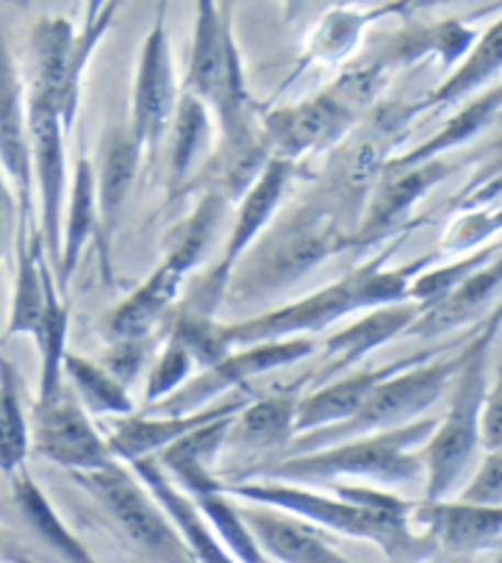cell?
<instances>
[{"mask_svg":"<svg viewBox=\"0 0 502 563\" xmlns=\"http://www.w3.org/2000/svg\"><path fill=\"white\" fill-rule=\"evenodd\" d=\"M398 244L378 253L369 264L350 269L331 286L311 291L300 300L287 302L281 308H272L267 314H256L250 320L228 322L225 339L231 347H247V344L261 342H283V339H314L333 322L345 320L353 311H372V308L394 306V302L409 300L411 280L427 267L438 264V253L414 258L409 264L386 267L394 256Z\"/></svg>","mask_w":502,"mask_h":563,"instance_id":"1","label":"cell"},{"mask_svg":"<svg viewBox=\"0 0 502 563\" xmlns=\"http://www.w3.org/2000/svg\"><path fill=\"white\" fill-rule=\"evenodd\" d=\"M220 492L236 503L272 508L320 530L369 541L392 558V563H422L436 555L433 547L409 528L411 503L400 511H375L353 506L333 492L281 481H220Z\"/></svg>","mask_w":502,"mask_h":563,"instance_id":"2","label":"cell"},{"mask_svg":"<svg viewBox=\"0 0 502 563\" xmlns=\"http://www.w3.org/2000/svg\"><path fill=\"white\" fill-rule=\"evenodd\" d=\"M433 428H436V419L422 417L386 433L361 435V439L333 444L316 453L258 464L247 470L239 481H281L300 483V486L372 481L380 486H409L425 475L420 450Z\"/></svg>","mask_w":502,"mask_h":563,"instance_id":"3","label":"cell"},{"mask_svg":"<svg viewBox=\"0 0 502 563\" xmlns=\"http://www.w3.org/2000/svg\"><path fill=\"white\" fill-rule=\"evenodd\" d=\"M231 14V3H198L187 81L181 92L198 98L211 111L222 134V147H245L261 140V114L247 89Z\"/></svg>","mask_w":502,"mask_h":563,"instance_id":"4","label":"cell"},{"mask_svg":"<svg viewBox=\"0 0 502 563\" xmlns=\"http://www.w3.org/2000/svg\"><path fill=\"white\" fill-rule=\"evenodd\" d=\"M231 203L214 192H203L187 220L172 231L167 242V256L156 269L131 291L129 297L109 308L100 320V333L105 342L118 339L153 336L158 322L170 311L172 302L181 295L189 275L205 262L220 236V225L228 214Z\"/></svg>","mask_w":502,"mask_h":563,"instance_id":"5","label":"cell"},{"mask_svg":"<svg viewBox=\"0 0 502 563\" xmlns=\"http://www.w3.org/2000/svg\"><path fill=\"white\" fill-rule=\"evenodd\" d=\"M500 333V311L491 314L464 344V364L450 384V408L444 413L427 442L422 444L420 459L425 470V499H450L461 477L467 475L475 453H478V419L489 391L491 347Z\"/></svg>","mask_w":502,"mask_h":563,"instance_id":"6","label":"cell"},{"mask_svg":"<svg viewBox=\"0 0 502 563\" xmlns=\"http://www.w3.org/2000/svg\"><path fill=\"white\" fill-rule=\"evenodd\" d=\"M467 342L469 339H458L453 347L438 353L436 358L411 366L405 372H398L392 378H386L383 384H378L369 391L364 406L347 422L298 435L283 450V459L316 453V450L333 448V444L361 439V435L386 433V430L403 428V424L414 422V419H422L427 408L436 406L438 397L450 389L456 372L464 364V344Z\"/></svg>","mask_w":502,"mask_h":563,"instance_id":"7","label":"cell"},{"mask_svg":"<svg viewBox=\"0 0 502 563\" xmlns=\"http://www.w3.org/2000/svg\"><path fill=\"white\" fill-rule=\"evenodd\" d=\"M350 247V233L336 211L325 206H303L253 253L250 269L242 273L239 295L261 297L298 284L316 264Z\"/></svg>","mask_w":502,"mask_h":563,"instance_id":"8","label":"cell"},{"mask_svg":"<svg viewBox=\"0 0 502 563\" xmlns=\"http://www.w3.org/2000/svg\"><path fill=\"white\" fill-rule=\"evenodd\" d=\"M300 173L298 164L281 162V158H269L267 167L261 169L256 180L250 184L239 200V211L231 225L228 239H225V250L216 267H211L203 275L192 295L183 302V311H194V314L214 317L216 306L222 302L225 291H228L231 278L236 275V267L245 262V256L253 250V244L261 239V233L272 225L275 214L281 209L283 198H287L289 186H292L294 175Z\"/></svg>","mask_w":502,"mask_h":563,"instance_id":"9","label":"cell"},{"mask_svg":"<svg viewBox=\"0 0 502 563\" xmlns=\"http://www.w3.org/2000/svg\"><path fill=\"white\" fill-rule=\"evenodd\" d=\"M78 483L98 499V506L114 519L125 539L145 552L153 563H194L181 536L164 517L153 494L142 486L140 477L120 461L87 475H76Z\"/></svg>","mask_w":502,"mask_h":563,"instance_id":"10","label":"cell"},{"mask_svg":"<svg viewBox=\"0 0 502 563\" xmlns=\"http://www.w3.org/2000/svg\"><path fill=\"white\" fill-rule=\"evenodd\" d=\"M358 111L333 87L314 98L287 103L261 114V140L269 158L298 164L333 151L358 125Z\"/></svg>","mask_w":502,"mask_h":563,"instance_id":"11","label":"cell"},{"mask_svg":"<svg viewBox=\"0 0 502 563\" xmlns=\"http://www.w3.org/2000/svg\"><path fill=\"white\" fill-rule=\"evenodd\" d=\"M320 342L316 339H283V342H261L247 344V347L231 350L222 361H216L209 369H200L198 375L187 380L172 397H167L158 406L145 408L142 413H161V417H183V413L203 411V408L220 402L216 397H225L228 391L239 389L247 380L261 378L275 369L292 366L298 361L316 353Z\"/></svg>","mask_w":502,"mask_h":563,"instance_id":"12","label":"cell"},{"mask_svg":"<svg viewBox=\"0 0 502 563\" xmlns=\"http://www.w3.org/2000/svg\"><path fill=\"white\" fill-rule=\"evenodd\" d=\"M178 78L172 65L170 34H167V7H158L156 20L142 42L140 67L134 84V111H131V140L142 158H153L167 140L172 114L178 106Z\"/></svg>","mask_w":502,"mask_h":563,"instance_id":"13","label":"cell"},{"mask_svg":"<svg viewBox=\"0 0 502 563\" xmlns=\"http://www.w3.org/2000/svg\"><path fill=\"white\" fill-rule=\"evenodd\" d=\"M29 151L31 178L40 192V239L51 256V269L59 262L62 250V217H65L67 162H65V129L56 103L47 95L29 92Z\"/></svg>","mask_w":502,"mask_h":563,"instance_id":"14","label":"cell"},{"mask_svg":"<svg viewBox=\"0 0 502 563\" xmlns=\"http://www.w3.org/2000/svg\"><path fill=\"white\" fill-rule=\"evenodd\" d=\"M29 428L31 453L56 466H65L76 475L98 472L114 461L105 435H100V430L94 428L92 417L83 411L70 386H65L51 400L34 402V417Z\"/></svg>","mask_w":502,"mask_h":563,"instance_id":"15","label":"cell"},{"mask_svg":"<svg viewBox=\"0 0 502 563\" xmlns=\"http://www.w3.org/2000/svg\"><path fill=\"white\" fill-rule=\"evenodd\" d=\"M461 162H453L450 156L436 158V162L416 164V167L398 169V173H380L375 180L372 195L367 200L361 222L350 233V247H369L375 242L403 233V225L414 214L416 203L431 195L433 186L450 178Z\"/></svg>","mask_w":502,"mask_h":563,"instance_id":"16","label":"cell"},{"mask_svg":"<svg viewBox=\"0 0 502 563\" xmlns=\"http://www.w3.org/2000/svg\"><path fill=\"white\" fill-rule=\"evenodd\" d=\"M0 169L12 186L18 200L20 228L29 231L34 211V178H31L29 151V98L20 76L18 58L9 47L7 34L0 29Z\"/></svg>","mask_w":502,"mask_h":563,"instance_id":"17","label":"cell"},{"mask_svg":"<svg viewBox=\"0 0 502 563\" xmlns=\"http://www.w3.org/2000/svg\"><path fill=\"white\" fill-rule=\"evenodd\" d=\"M409 528L433 547V552L475 555L500 547L502 508H480L458 499L411 503Z\"/></svg>","mask_w":502,"mask_h":563,"instance_id":"18","label":"cell"},{"mask_svg":"<svg viewBox=\"0 0 502 563\" xmlns=\"http://www.w3.org/2000/svg\"><path fill=\"white\" fill-rule=\"evenodd\" d=\"M411 12L409 3H383V7H331L325 9L314 29L309 31L303 42V51L298 56L292 76L281 84V89H289L294 81L309 76L311 70L322 67H342L353 53L361 47L364 34L372 23H380L386 18H400Z\"/></svg>","mask_w":502,"mask_h":563,"instance_id":"19","label":"cell"},{"mask_svg":"<svg viewBox=\"0 0 502 563\" xmlns=\"http://www.w3.org/2000/svg\"><path fill=\"white\" fill-rule=\"evenodd\" d=\"M456 342L444 344V347L438 350L414 353L409 355V358L398 361V364H386V366H378V369L350 372V375H345V378L327 380V384L316 386V389H311L309 395H303L298 400L294 430H298V435H305V433H314V430L331 428V424L347 422V419L364 406V400H367L369 391H372L375 386L383 384V380L392 378V375H398V372H405L411 369V366L436 358L438 353H444V350L453 347ZM298 435H294V439H298Z\"/></svg>","mask_w":502,"mask_h":563,"instance_id":"20","label":"cell"},{"mask_svg":"<svg viewBox=\"0 0 502 563\" xmlns=\"http://www.w3.org/2000/svg\"><path fill=\"white\" fill-rule=\"evenodd\" d=\"M247 400H220L203 411L183 413V417H161V413H131L114 422V428L105 435L111 459L120 464H134L142 459H156L158 453L176 444L192 430L203 424L228 419L245 408Z\"/></svg>","mask_w":502,"mask_h":563,"instance_id":"21","label":"cell"},{"mask_svg":"<svg viewBox=\"0 0 502 563\" xmlns=\"http://www.w3.org/2000/svg\"><path fill=\"white\" fill-rule=\"evenodd\" d=\"M142 153L131 140L129 129H109L100 136L94 169V203H98V247L103 256V269L109 275L111 262L109 250L114 231H118L120 214L125 209L131 189H134L136 173H140Z\"/></svg>","mask_w":502,"mask_h":563,"instance_id":"22","label":"cell"},{"mask_svg":"<svg viewBox=\"0 0 502 563\" xmlns=\"http://www.w3.org/2000/svg\"><path fill=\"white\" fill-rule=\"evenodd\" d=\"M422 314V308L416 302H394V306L372 308L361 320L347 325L345 331L333 333L322 342V364L320 369L311 372V378L316 386L327 384V380L339 378L342 372L353 369L358 361L367 358L372 350L383 347L392 339L405 336L411 322Z\"/></svg>","mask_w":502,"mask_h":563,"instance_id":"23","label":"cell"},{"mask_svg":"<svg viewBox=\"0 0 502 563\" xmlns=\"http://www.w3.org/2000/svg\"><path fill=\"white\" fill-rule=\"evenodd\" d=\"M239 514L269 563H353L303 519L250 503L239 506Z\"/></svg>","mask_w":502,"mask_h":563,"instance_id":"24","label":"cell"},{"mask_svg":"<svg viewBox=\"0 0 502 563\" xmlns=\"http://www.w3.org/2000/svg\"><path fill=\"white\" fill-rule=\"evenodd\" d=\"M125 466L140 477L142 486H145L158 506H161L164 517L170 519V525L176 528V533L181 536L183 547H187L189 555L194 558V563H236L234 558H231V552L222 547V541L216 539V533L211 530V525L205 522V517L200 514V508L194 506L192 497H187L181 488L172 486L170 477L164 475L156 459H142Z\"/></svg>","mask_w":502,"mask_h":563,"instance_id":"25","label":"cell"},{"mask_svg":"<svg viewBox=\"0 0 502 563\" xmlns=\"http://www.w3.org/2000/svg\"><path fill=\"white\" fill-rule=\"evenodd\" d=\"M298 389L267 395L261 400L245 402L236 417H231L225 448L253 450V453H272L287 450L294 442V413H298Z\"/></svg>","mask_w":502,"mask_h":563,"instance_id":"26","label":"cell"},{"mask_svg":"<svg viewBox=\"0 0 502 563\" xmlns=\"http://www.w3.org/2000/svg\"><path fill=\"white\" fill-rule=\"evenodd\" d=\"M228 424L231 417L203 424L156 455L164 475L170 477L172 486L181 488L187 497H198L200 492L220 486V477L214 475V461L225 450Z\"/></svg>","mask_w":502,"mask_h":563,"instance_id":"27","label":"cell"},{"mask_svg":"<svg viewBox=\"0 0 502 563\" xmlns=\"http://www.w3.org/2000/svg\"><path fill=\"white\" fill-rule=\"evenodd\" d=\"M500 100L502 92L497 84L483 89L478 98L469 100L464 109H458L450 120L444 122L442 129H438L431 140H425L422 145L411 147V151L405 153H392V158L386 162L383 173H398V169L416 167V164L436 162V158H444L450 151H456V147L475 142L483 131H489L497 122V117H500Z\"/></svg>","mask_w":502,"mask_h":563,"instance_id":"28","label":"cell"},{"mask_svg":"<svg viewBox=\"0 0 502 563\" xmlns=\"http://www.w3.org/2000/svg\"><path fill=\"white\" fill-rule=\"evenodd\" d=\"M214 117L192 95H178L176 114L170 125V162H167V180H170V195H183L198 169L214 153Z\"/></svg>","mask_w":502,"mask_h":563,"instance_id":"29","label":"cell"},{"mask_svg":"<svg viewBox=\"0 0 502 563\" xmlns=\"http://www.w3.org/2000/svg\"><path fill=\"white\" fill-rule=\"evenodd\" d=\"M502 65V25L491 23L483 34L478 36L472 51L453 67L450 78H444L438 87H433L416 103H409V117H420L422 111H442L450 106L461 103L469 95L478 89L489 87L497 76H500Z\"/></svg>","mask_w":502,"mask_h":563,"instance_id":"30","label":"cell"},{"mask_svg":"<svg viewBox=\"0 0 502 563\" xmlns=\"http://www.w3.org/2000/svg\"><path fill=\"white\" fill-rule=\"evenodd\" d=\"M98 242V203H94V169L87 153H78L76 169H72L70 209L62 217V250L59 262L53 267V278L59 291L70 286L89 242Z\"/></svg>","mask_w":502,"mask_h":563,"instance_id":"31","label":"cell"},{"mask_svg":"<svg viewBox=\"0 0 502 563\" xmlns=\"http://www.w3.org/2000/svg\"><path fill=\"white\" fill-rule=\"evenodd\" d=\"M53 278V269L45 258L40 231L20 233V256H18V278H14L12 308L3 328V339L12 336H34L40 328L42 311H45L47 284Z\"/></svg>","mask_w":502,"mask_h":563,"instance_id":"32","label":"cell"},{"mask_svg":"<svg viewBox=\"0 0 502 563\" xmlns=\"http://www.w3.org/2000/svg\"><path fill=\"white\" fill-rule=\"evenodd\" d=\"M500 280H502V267L500 258L491 264H486L483 269L472 275L469 280H464L456 291H450L447 297L436 302V306L425 308L411 328L405 331V336H442V333H450L456 328L467 325L478 311H483L497 295H500Z\"/></svg>","mask_w":502,"mask_h":563,"instance_id":"33","label":"cell"},{"mask_svg":"<svg viewBox=\"0 0 502 563\" xmlns=\"http://www.w3.org/2000/svg\"><path fill=\"white\" fill-rule=\"evenodd\" d=\"M12 499L20 517L36 533V539L45 541L56 555L65 558L67 563H98L92 550L72 533L70 525L59 517V511L53 508L47 494L42 492L40 483L34 481V475L25 466L12 475Z\"/></svg>","mask_w":502,"mask_h":563,"instance_id":"34","label":"cell"},{"mask_svg":"<svg viewBox=\"0 0 502 563\" xmlns=\"http://www.w3.org/2000/svg\"><path fill=\"white\" fill-rule=\"evenodd\" d=\"M118 12L120 3H92L87 9V20H83L81 31H76V36H72L70 56H67L65 67V81H62L59 92V117L65 134H70L72 125H76L78 106H81V84L83 76H87L89 62H92L98 45L109 34L114 20H118Z\"/></svg>","mask_w":502,"mask_h":563,"instance_id":"35","label":"cell"},{"mask_svg":"<svg viewBox=\"0 0 502 563\" xmlns=\"http://www.w3.org/2000/svg\"><path fill=\"white\" fill-rule=\"evenodd\" d=\"M67 333H70V302L62 300L56 278H51L40 328H36V333L31 336L36 342V347H40V391H36V402L51 400V397H56L67 386Z\"/></svg>","mask_w":502,"mask_h":563,"instance_id":"36","label":"cell"},{"mask_svg":"<svg viewBox=\"0 0 502 563\" xmlns=\"http://www.w3.org/2000/svg\"><path fill=\"white\" fill-rule=\"evenodd\" d=\"M65 375L70 380V391L81 402L87 413L98 417H131L134 413V400L131 391L120 380H114L98 361H89L83 355L70 353L65 355ZM65 380V384H67Z\"/></svg>","mask_w":502,"mask_h":563,"instance_id":"37","label":"cell"},{"mask_svg":"<svg viewBox=\"0 0 502 563\" xmlns=\"http://www.w3.org/2000/svg\"><path fill=\"white\" fill-rule=\"evenodd\" d=\"M31 428L23 406V384L12 361L0 355V472L12 477L29 461Z\"/></svg>","mask_w":502,"mask_h":563,"instance_id":"38","label":"cell"},{"mask_svg":"<svg viewBox=\"0 0 502 563\" xmlns=\"http://www.w3.org/2000/svg\"><path fill=\"white\" fill-rule=\"evenodd\" d=\"M192 503L200 508L205 522L211 525L216 539L222 541V547L231 552V558L236 563H269L267 555L258 550L256 539L247 530V525L242 522L239 503L231 499L228 494H222L220 486L209 488V492H200L198 497H192Z\"/></svg>","mask_w":502,"mask_h":563,"instance_id":"39","label":"cell"},{"mask_svg":"<svg viewBox=\"0 0 502 563\" xmlns=\"http://www.w3.org/2000/svg\"><path fill=\"white\" fill-rule=\"evenodd\" d=\"M497 258H500V244L491 242L486 244V247L475 250V253H469V256L456 258V262L450 264H433V267H427L425 273H420L414 280H411L409 300L416 302V306L425 311V308L436 306L442 297L456 291L464 280H469L478 269H483L486 264L497 262Z\"/></svg>","mask_w":502,"mask_h":563,"instance_id":"40","label":"cell"},{"mask_svg":"<svg viewBox=\"0 0 502 563\" xmlns=\"http://www.w3.org/2000/svg\"><path fill=\"white\" fill-rule=\"evenodd\" d=\"M167 336L178 339L200 369H209L234 350L225 339V325L216 322V317L194 314V311H183V308L181 314H176V320H172Z\"/></svg>","mask_w":502,"mask_h":563,"instance_id":"41","label":"cell"},{"mask_svg":"<svg viewBox=\"0 0 502 563\" xmlns=\"http://www.w3.org/2000/svg\"><path fill=\"white\" fill-rule=\"evenodd\" d=\"M500 206L489 209V206H478V209H464L461 214L453 217L442 236V250L438 256H469L475 250L486 247V244L497 242L500 236Z\"/></svg>","mask_w":502,"mask_h":563,"instance_id":"42","label":"cell"},{"mask_svg":"<svg viewBox=\"0 0 502 563\" xmlns=\"http://www.w3.org/2000/svg\"><path fill=\"white\" fill-rule=\"evenodd\" d=\"M194 369H198V364H194V358L189 355V350L183 347L178 339L164 333V342L161 347H158L156 364H153L150 372H147L145 408L158 406V402H164L167 397L176 395V391L192 378Z\"/></svg>","mask_w":502,"mask_h":563,"instance_id":"43","label":"cell"},{"mask_svg":"<svg viewBox=\"0 0 502 563\" xmlns=\"http://www.w3.org/2000/svg\"><path fill=\"white\" fill-rule=\"evenodd\" d=\"M156 344V333L140 339H118V342H109L98 364L109 372L111 378L120 380L125 389H131V384H136L142 378V372L147 369V364H150Z\"/></svg>","mask_w":502,"mask_h":563,"instance_id":"44","label":"cell"},{"mask_svg":"<svg viewBox=\"0 0 502 563\" xmlns=\"http://www.w3.org/2000/svg\"><path fill=\"white\" fill-rule=\"evenodd\" d=\"M500 499H502V455L486 453L483 464L478 466L472 481H469L467 488H461V494H458V503H467V506H480V508H500Z\"/></svg>","mask_w":502,"mask_h":563,"instance_id":"45","label":"cell"},{"mask_svg":"<svg viewBox=\"0 0 502 563\" xmlns=\"http://www.w3.org/2000/svg\"><path fill=\"white\" fill-rule=\"evenodd\" d=\"M478 442L486 453H500L502 450V384L494 380L486 391L483 408L478 419Z\"/></svg>","mask_w":502,"mask_h":563,"instance_id":"46","label":"cell"},{"mask_svg":"<svg viewBox=\"0 0 502 563\" xmlns=\"http://www.w3.org/2000/svg\"><path fill=\"white\" fill-rule=\"evenodd\" d=\"M20 228L18 200H14L12 186H9L7 175L0 169V300H3V264H7L9 247L14 242V233Z\"/></svg>","mask_w":502,"mask_h":563,"instance_id":"47","label":"cell"},{"mask_svg":"<svg viewBox=\"0 0 502 563\" xmlns=\"http://www.w3.org/2000/svg\"><path fill=\"white\" fill-rule=\"evenodd\" d=\"M7 558H9V561H12V563H40V561H34V558L20 555V552H14V550H9Z\"/></svg>","mask_w":502,"mask_h":563,"instance_id":"48","label":"cell"}]
</instances>
